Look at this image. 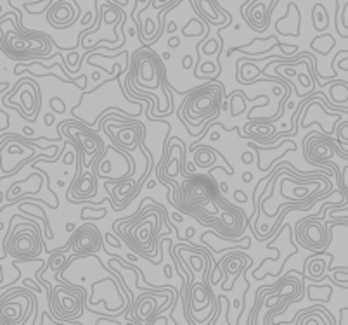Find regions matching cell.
I'll return each mask as SVG.
<instances>
[{
    "label": "cell",
    "mask_w": 348,
    "mask_h": 325,
    "mask_svg": "<svg viewBox=\"0 0 348 325\" xmlns=\"http://www.w3.org/2000/svg\"><path fill=\"white\" fill-rule=\"evenodd\" d=\"M71 242L77 254H89V253H95L99 249L101 237H99V232L94 227L87 225L80 228L78 232H74L71 237Z\"/></svg>",
    "instance_id": "cell-1"
},
{
    "label": "cell",
    "mask_w": 348,
    "mask_h": 325,
    "mask_svg": "<svg viewBox=\"0 0 348 325\" xmlns=\"http://www.w3.org/2000/svg\"><path fill=\"white\" fill-rule=\"evenodd\" d=\"M312 23H314L315 30L322 32L329 26V14H328V9H326L322 4H317L312 11Z\"/></svg>",
    "instance_id": "cell-2"
},
{
    "label": "cell",
    "mask_w": 348,
    "mask_h": 325,
    "mask_svg": "<svg viewBox=\"0 0 348 325\" xmlns=\"http://www.w3.org/2000/svg\"><path fill=\"white\" fill-rule=\"evenodd\" d=\"M64 260H66V258L63 256V254H61V251H56L54 256H52L51 260H49V266H51L52 270H63V268H66V266H64Z\"/></svg>",
    "instance_id": "cell-3"
},
{
    "label": "cell",
    "mask_w": 348,
    "mask_h": 325,
    "mask_svg": "<svg viewBox=\"0 0 348 325\" xmlns=\"http://www.w3.org/2000/svg\"><path fill=\"white\" fill-rule=\"evenodd\" d=\"M338 323H348V308H343L340 311V322Z\"/></svg>",
    "instance_id": "cell-4"
},
{
    "label": "cell",
    "mask_w": 348,
    "mask_h": 325,
    "mask_svg": "<svg viewBox=\"0 0 348 325\" xmlns=\"http://www.w3.org/2000/svg\"><path fill=\"white\" fill-rule=\"evenodd\" d=\"M234 197H236L237 201H244V203H246V194H244L243 191H236L234 192Z\"/></svg>",
    "instance_id": "cell-5"
},
{
    "label": "cell",
    "mask_w": 348,
    "mask_h": 325,
    "mask_svg": "<svg viewBox=\"0 0 348 325\" xmlns=\"http://www.w3.org/2000/svg\"><path fill=\"white\" fill-rule=\"evenodd\" d=\"M179 45H180L179 38H170L168 40V47H171V49H175V47H179Z\"/></svg>",
    "instance_id": "cell-6"
},
{
    "label": "cell",
    "mask_w": 348,
    "mask_h": 325,
    "mask_svg": "<svg viewBox=\"0 0 348 325\" xmlns=\"http://www.w3.org/2000/svg\"><path fill=\"white\" fill-rule=\"evenodd\" d=\"M191 64H192V57L191 56H186L184 57V68H191Z\"/></svg>",
    "instance_id": "cell-7"
},
{
    "label": "cell",
    "mask_w": 348,
    "mask_h": 325,
    "mask_svg": "<svg viewBox=\"0 0 348 325\" xmlns=\"http://www.w3.org/2000/svg\"><path fill=\"white\" fill-rule=\"evenodd\" d=\"M201 71H203V73H205V71H215V66L208 63V64L205 66V68H201Z\"/></svg>",
    "instance_id": "cell-8"
},
{
    "label": "cell",
    "mask_w": 348,
    "mask_h": 325,
    "mask_svg": "<svg viewBox=\"0 0 348 325\" xmlns=\"http://www.w3.org/2000/svg\"><path fill=\"white\" fill-rule=\"evenodd\" d=\"M251 178H253V175H251L250 171H246V173L243 175V180H244V182H251Z\"/></svg>",
    "instance_id": "cell-9"
},
{
    "label": "cell",
    "mask_w": 348,
    "mask_h": 325,
    "mask_svg": "<svg viewBox=\"0 0 348 325\" xmlns=\"http://www.w3.org/2000/svg\"><path fill=\"white\" fill-rule=\"evenodd\" d=\"M251 159H253V157H251L250 152H246V154H243V161H244V163H251Z\"/></svg>",
    "instance_id": "cell-10"
},
{
    "label": "cell",
    "mask_w": 348,
    "mask_h": 325,
    "mask_svg": "<svg viewBox=\"0 0 348 325\" xmlns=\"http://www.w3.org/2000/svg\"><path fill=\"white\" fill-rule=\"evenodd\" d=\"M52 121H54V116H51V114H47L45 123H47V125H52Z\"/></svg>",
    "instance_id": "cell-11"
},
{
    "label": "cell",
    "mask_w": 348,
    "mask_h": 325,
    "mask_svg": "<svg viewBox=\"0 0 348 325\" xmlns=\"http://www.w3.org/2000/svg\"><path fill=\"white\" fill-rule=\"evenodd\" d=\"M227 183L226 182H220V191H222V192H227Z\"/></svg>",
    "instance_id": "cell-12"
}]
</instances>
